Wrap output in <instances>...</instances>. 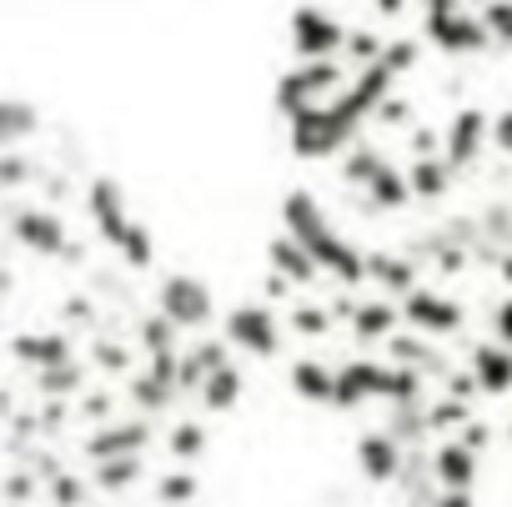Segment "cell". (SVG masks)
Segmentation results:
<instances>
[{
	"label": "cell",
	"instance_id": "7c38bea8",
	"mask_svg": "<svg viewBox=\"0 0 512 507\" xmlns=\"http://www.w3.org/2000/svg\"><path fill=\"white\" fill-rule=\"evenodd\" d=\"M427 472H432L437 487H472V482H477V452L452 437V442H442V447L427 457Z\"/></svg>",
	"mask_w": 512,
	"mask_h": 507
},
{
	"label": "cell",
	"instance_id": "d4e9b609",
	"mask_svg": "<svg viewBox=\"0 0 512 507\" xmlns=\"http://www.w3.org/2000/svg\"><path fill=\"white\" fill-rule=\"evenodd\" d=\"M367 277L387 282L392 292H412V272H407V262H387V257H372V262H367Z\"/></svg>",
	"mask_w": 512,
	"mask_h": 507
},
{
	"label": "cell",
	"instance_id": "5bb4252c",
	"mask_svg": "<svg viewBox=\"0 0 512 507\" xmlns=\"http://www.w3.org/2000/svg\"><path fill=\"white\" fill-rule=\"evenodd\" d=\"M472 382H477V392H507L512 387V352L502 347V342H482L477 352H472Z\"/></svg>",
	"mask_w": 512,
	"mask_h": 507
},
{
	"label": "cell",
	"instance_id": "52a82bcc",
	"mask_svg": "<svg viewBox=\"0 0 512 507\" xmlns=\"http://www.w3.org/2000/svg\"><path fill=\"white\" fill-rule=\"evenodd\" d=\"M287 41H292V56L297 61H327V56L342 51L347 31H342V21L327 6H297L287 16Z\"/></svg>",
	"mask_w": 512,
	"mask_h": 507
},
{
	"label": "cell",
	"instance_id": "6da1fadb",
	"mask_svg": "<svg viewBox=\"0 0 512 507\" xmlns=\"http://www.w3.org/2000/svg\"><path fill=\"white\" fill-rule=\"evenodd\" d=\"M392 86H397V76H392L382 61L357 66V76H347L337 96H327L322 106H312V111H302V116L287 121L292 151H297L302 161H327V156H337V151H352L357 131L377 116V106L392 96Z\"/></svg>",
	"mask_w": 512,
	"mask_h": 507
},
{
	"label": "cell",
	"instance_id": "603a6c76",
	"mask_svg": "<svg viewBox=\"0 0 512 507\" xmlns=\"http://www.w3.org/2000/svg\"><path fill=\"white\" fill-rule=\"evenodd\" d=\"M422 417H427V432H452V427H462L472 412H467V402H457V397H442V402H432Z\"/></svg>",
	"mask_w": 512,
	"mask_h": 507
},
{
	"label": "cell",
	"instance_id": "4316f807",
	"mask_svg": "<svg viewBox=\"0 0 512 507\" xmlns=\"http://www.w3.org/2000/svg\"><path fill=\"white\" fill-rule=\"evenodd\" d=\"M487 141H492L502 156H512V106H507V111H497V116L487 121Z\"/></svg>",
	"mask_w": 512,
	"mask_h": 507
},
{
	"label": "cell",
	"instance_id": "30bf717a",
	"mask_svg": "<svg viewBox=\"0 0 512 507\" xmlns=\"http://www.w3.org/2000/svg\"><path fill=\"white\" fill-rule=\"evenodd\" d=\"M402 297H407L402 312H407L427 337H447V332L462 327V307H457V302H447V297H437V292H402Z\"/></svg>",
	"mask_w": 512,
	"mask_h": 507
},
{
	"label": "cell",
	"instance_id": "8992f818",
	"mask_svg": "<svg viewBox=\"0 0 512 507\" xmlns=\"http://www.w3.org/2000/svg\"><path fill=\"white\" fill-rule=\"evenodd\" d=\"M226 342L246 357H277L282 352V322L267 302H236L226 312Z\"/></svg>",
	"mask_w": 512,
	"mask_h": 507
},
{
	"label": "cell",
	"instance_id": "3957f363",
	"mask_svg": "<svg viewBox=\"0 0 512 507\" xmlns=\"http://www.w3.org/2000/svg\"><path fill=\"white\" fill-rule=\"evenodd\" d=\"M342 81H347V66H342L337 56H327V61H297V66L277 81V111H282V121H292V116L322 106L327 96L342 91Z\"/></svg>",
	"mask_w": 512,
	"mask_h": 507
},
{
	"label": "cell",
	"instance_id": "2e32d148",
	"mask_svg": "<svg viewBox=\"0 0 512 507\" xmlns=\"http://www.w3.org/2000/svg\"><path fill=\"white\" fill-rule=\"evenodd\" d=\"M332 382H337V372H332L327 362H317V357L292 362V392H297L302 402H322V407H332Z\"/></svg>",
	"mask_w": 512,
	"mask_h": 507
},
{
	"label": "cell",
	"instance_id": "ac0fdd59",
	"mask_svg": "<svg viewBox=\"0 0 512 507\" xmlns=\"http://www.w3.org/2000/svg\"><path fill=\"white\" fill-rule=\"evenodd\" d=\"M272 267L287 277V282H297V287H307V282H317V262L307 257V251L292 241V236H282V241H272Z\"/></svg>",
	"mask_w": 512,
	"mask_h": 507
},
{
	"label": "cell",
	"instance_id": "cb8c5ba5",
	"mask_svg": "<svg viewBox=\"0 0 512 507\" xmlns=\"http://www.w3.org/2000/svg\"><path fill=\"white\" fill-rule=\"evenodd\" d=\"M201 452H206V432H201V427H196V422L186 417V422H181V427L171 432V457L191 462V457H201Z\"/></svg>",
	"mask_w": 512,
	"mask_h": 507
},
{
	"label": "cell",
	"instance_id": "9a60e30c",
	"mask_svg": "<svg viewBox=\"0 0 512 507\" xmlns=\"http://www.w3.org/2000/svg\"><path fill=\"white\" fill-rule=\"evenodd\" d=\"M241 392H246V377H241V367H231V362H221L211 377H201V387H196V397H201V407L206 412H231L236 402H241Z\"/></svg>",
	"mask_w": 512,
	"mask_h": 507
},
{
	"label": "cell",
	"instance_id": "7402d4cb",
	"mask_svg": "<svg viewBox=\"0 0 512 507\" xmlns=\"http://www.w3.org/2000/svg\"><path fill=\"white\" fill-rule=\"evenodd\" d=\"M477 21L487 31V46H512V0H487Z\"/></svg>",
	"mask_w": 512,
	"mask_h": 507
},
{
	"label": "cell",
	"instance_id": "f546056e",
	"mask_svg": "<svg viewBox=\"0 0 512 507\" xmlns=\"http://www.w3.org/2000/svg\"><path fill=\"white\" fill-rule=\"evenodd\" d=\"M497 342H502V347L512 352V297H507V302L497 307Z\"/></svg>",
	"mask_w": 512,
	"mask_h": 507
},
{
	"label": "cell",
	"instance_id": "ba28073f",
	"mask_svg": "<svg viewBox=\"0 0 512 507\" xmlns=\"http://www.w3.org/2000/svg\"><path fill=\"white\" fill-rule=\"evenodd\" d=\"M482 146H487V116H482L477 106H462V111L452 116L447 136H442V161H447L452 171H462V166H472V161L482 156Z\"/></svg>",
	"mask_w": 512,
	"mask_h": 507
},
{
	"label": "cell",
	"instance_id": "83f0119b",
	"mask_svg": "<svg viewBox=\"0 0 512 507\" xmlns=\"http://www.w3.org/2000/svg\"><path fill=\"white\" fill-rule=\"evenodd\" d=\"M292 327H297V332H317V337H322V332L332 327V317H327L322 307H302V312L292 317Z\"/></svg>",
	"mask_w": 512,
	"mask_h": 507
},
{
	"label": "cell",
	"instance_id": "4fadbf2b",
	"mask_svg": "<svg viewBox=\"0 0 512 507\" xmlns=\"http://www.w3.org/2000/svg\"><path fill=\"white\" fill-rule=\"evenodd\" d=\"M16 236L26 246H36V257H51V251L66 246V221L56 211H46V206H31V211L16 216Z\"/></svg>",
	"mask_w": 512,
	"mask_h": 507
},
{
	"label": "cell",
	"instance_id": "ffe728a7",
	"mask_svg": "<svg viewBox=\"0 0 512 507\" xmlns=\"http://www.w3.org/2000/svg\"><path fill=\"white\" fill-rule=\"evenodd\" d=\"M362 191H367V196H372V206H382V211H392V206H402V201L412 196V191H407V176H402L392 161H382V166H377V176H372Z\"/></svg>",
	"mask_w": 512,
	"mask_h": 507
},
{
	"label": "cell",
	"instance_id": "7a4b0ae2",
	"mask_svg": "<svg viewBox=\"0 0 512 507\" xmlns=\"http://www.w3.org/2000/svg\"><path fill=\"white\" fill-rule=\"evenodd\" d=\"M282 216H287V236L317 262V272H332L337 282H362L367 277V257L337 236V226L327 221V206L312 191H292L282 201Z\"/></svg>",
	"mask_w": 512,
	"mask_h": 507
},
{
	"label": "cell",
	"instance_id": "9c48e42d",
	"mask_svg": "<svg viewBox=\"0 0 512 507\" xmlns=\"http://www.w3.org/2000/svg\"><path fill=\"white\" fill-rule=\"evenodd\" d=\"M402 457H407V447L392 437V432H367L362 442H357V467H362V477L367 482H397V472H402Z\"/></svg>",
	"mask_w": 512,
	"mask_h": 507
},
{
	"label": "cell",
	"instance_id": "484cf974",
	"mask_svg": "<svg viewBox=\"0 0 512 507\" xmlns=\"http://www.w3.org/2000/svg\"><path fill=\"white\" fill-rule=\"evenodd\" d=\"M191 497H196V477H191V472H171V477H161V502L181 507V502H191Z\"/></svg>",
	"mask_w": 512,
	"mask_h": 507
},
{
	"label": "cell",
	"instance_id": "5b68a950",
	"mask_svg": "<svg viewBox=\"0 0 512 507\" xmlns=\"http://www.w3.org/2000/svg\"><path fill=\"white\" fill-rule=\"evenodd\" d=\"M156 312H161V322H166L171 332H196V327L211 322L216 302H211V287H206L201 277L176 272V277L161 282V292H156Z\"/></svg>",
	"mask_w": 512,
	"mask_h": 507
},
{
	"label": "cell",
	"instance_id": "44dd1931",
	"mask_svg": "<svg viewBox=\"0 0 512 507\" xmlns=\"http://www.w3.org/2000/svg\"><path fill=\"white\" fill-rule=\"evenodd\" d=\"M392 322H397V312H392L387 302H362V307L352 312V337H357V342L392 337Z\"/></svg>",
	"mask_w": 512,
	"mask_h": 507
},
{
	"label": "cell",
	"instance_id": "4dcf8cb0",
	"mask_svg": "<svg viewBox=\"0 0 512 507\" xmlns=\"http://www.w3.org/2000/svg\"><path fill=\"white\" fill-rule=\"evenodd\" d=\"M407 0H377V16H402Z\"/></svg>",
	"mask_w": 512,
	"mask_h": 507
},
{
	"label": "cell",
	"instance_id": "e0dca14e",
	"mask_svg": "<svg viewBox=\"0 0 512 507\" xmlns=\"http://www.w3.org/2000/svg\"><path fill=\"white\" fill-rule=\"evenodd\" d=\"M141 447H146V427L131 422V427H106L101 437H91L86 452L101 462V457H141Z\"/></svg>",
	"mask_w": 512,
	"mask_h": 507
},
{
	"label": "cell",
	"instance_id": "d6986e66",
	"mask_svg": "<svg viewBox=\"0 0 512 507\" xmlns=\"http://www.w3.org/2000/svg\"><path fill=\"white\" fill-rule=\"evenodd\" d=\"M452 186V166L442 156H417L412 171H407V191L412 196H442Z\"/></svg>",
	"mask_w": 512,
	"mask_h": 507
},
{
	"label": "cell",
	"instance_id": "277c9868",
	"mask_svg": "<svg viewBox=\"0 0 512 507\" xmlns=\"http://www.w3.org/2000/svg\"><path fill=\"white\" fill-rule=\"evenodd\" d=\"M422 11H427V36L437 51L447 56H477L487 51V31L477 16H467L462 0H422Z\"/></svg>",
	"mask_w": 512,
	"mask_h": 507
},
{
	"label": "cell",
	"instance_id": "f1b7e54d",
	"mask_svg": "<svg viewBox=\"0 0 512 507\" xmlns=\"http://www.w3.org/2000/svg\"><path fill=\"white\" fill-rule=\"evenodd\" d=\"M427 507H477V502H472V487H437Z\"/></svg>",
	"mask_w": 512,
	"mask_h": 507
},
{
	"label": "cell",
	"instance_id": "8fae6325",
	"mask_svg": "<svg viewBox=\"0 0 512 507\" xmlns=\"http://www.w3.org/2000/svg\"><path fill=\"white\" fill-rule=\"evenodd\" d=\"M36 131H41V106L31 96H16V91L0 96V151L26 146Z\"/></svg>",
	"mask_w": 512,
	"mask_h": 507
}]
</instances>
